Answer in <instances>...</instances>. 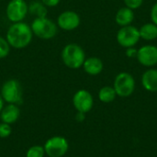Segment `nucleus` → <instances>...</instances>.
Segmentation results:
<instances>
[{"mask_svg": "<svg viewBox=\"0 0 157 157\" xmlns=\"http://www.w3.org/2000/svg\"><path fill=\"white\" fill-rule=\"evenodd\" d=\"M33 36L30 25L24 21L12 23L6 33V39L10 47L17 50L28 47L31 43Z\"/></svg>", "mask_w": 157, "mask_h": 157, "instance_id": "nucleus-1", "label": "nucleus"}, {"mask_svg": "<svg viewBox=\"0 0 157 157\" xmlns=\"http://www.w3.org/2000/svg\"><path fill=\"white\" fill-rule=\"evenodd\" d=\"M61 58L66 67L74 70L79 69L86 60V52L77 43H68L63 48Z\"/></svg>", "mask_w": 157, "mask_h": 157, "instance_id": "nucleus-2", "label": "nucleus"}, {"mask_svg": "<svg viewBox=\"0 0 157 157\" xmlns=\"http://www.w3.org/2000/svg\"><path fill=\"white\" fill-rule=\"evenodd\" d=\"M30 28L34 36L44 40H52L56 37L59 30L56 22L48 17H35L30 24Z\"/></svg>", "mask_w": 157, "mask_h": 157, "instance_id": "nucleus-3", "label": "nucleus"}, {"mask_svg": "<svg viewBox=\"0 0 157 157\" xmlns=\"http://www.w3.org/2000/svg\"><path fill=\"white\" fill-rule=\"evenodd\" d=\"M0 95L7 104L19 105L22 103L23 90L21 84L17 79H8L2 85Z\"/></svg>", "mask_w": 157, "mask_h": 157, "instance_id": "nucleus-4", "label": "nucleus"}, {"mask_svg": "<svg viewBox=\"0 0 157 157\" xmlns=\"http://www.w3.org/2000/svg\"><path fill=\"white\" fill-rule=\"evenodd\" d=\"M29 14V4L25 0H9L6 7V18L12 22L24 21Z\"/></svg>", "mask_w": 157, "mask_h": 157, "instance_id": "nucleus-5", "label": "nucleus"}, {"mask_svg": "<svg viewBox=\"0 0 157 157\" xmlns=\"http://www.w3.org/2000/svg\"><path fill=\"white\" fill-rule=\"evenodd\" d=\"M45 154L49 157H63L68 151L69 144L65 138L62 136H53L44 144Z\"/></svg>", "mask_w": 157, "mask_h": 157, "instance_id": "nucleus-6", "label": "nucleus"}, {"mask_svg": "<svg viewBox=\"0 0 157 157\" xmlns=\"http://www.w3.org/2000/svg\"><path fill=\"white\" fill-rule=\"evenodd\" d=\"M135 88V81L132 75L129 73L119 74L114 81V89L116 94L120 97L126 98L131 96Z\"/></svg>", "mask_w": 157, "mask_h": 157, "instance_id": "nucleus-7", "label": "nucleus"}, {"mask_svg": "<svg viewBox=\"0 0 157 157\" xmlns=\"http://www.w3.org/2000/svg\"><path fill=\"white\" fill-rule=\"evenodd\" d=\"M139 29L132 25L122 27L117 34L118 43L124 48L133 47L140 40Z\"/></svg>", "mask_w": 157, "mask_h": 157, "instance_id": "nucleus-8", "label": "nucleus"}, {"mask_svg": "<svg viewBox=\"0 0 157 157\" xmlns=\"http://www.w3.org/2000/svg\"><path fill=\"white\" fill-rule=\"evenodd\" d=\"M81 23L80 16L73 10H65L62 12L56 20L58 28L64 31H73L76 29Z\"/></svg>", "mask_w": 157, "mask_h": 157, "instance_id": "nucleus-9", "label": "nucleus"}, {"mask_svg": "<svg viewBox=\"0 0 157 157\" xmlns=\"http://www.w3.org/2000/svg\"><path fill=\"white\" fill-rule=\"evenodd\" d=\"M73 104L78 112L86 114L91 110L94 104V99L92 95L87 90L80 89L74 95Z\"/></svg>", "mask_w": 157, "mask_h": 157, "instance_id": "nucleus-10", "label": "nucleus"}, {"mask_svg": "<svg viewBox=\"0 0 157 157\" xmlns=\"http://www.w3.org/2000/svg\"><path fill=\"white\" fill-rule=\"evenodd\" d=\"M137 59L144 66L151 67L157 64V47L155 45H145L137 51Z\"/></svg>", "mask_w": 157, "mask_h": 157, "instance_id": "nucleus-11", "label": "nucleus"}, {"mask_svg": "<svg viewBox=\"0 0 157 157\" xmlns=\"http://www.w3.org/2000/svg\"><path fill=\"white\" fill-rule=\"evenodd\" d=\"M20 116V109L18 108V105L16 104H7L6 106H4L0 112V119L2 122L12 124L15 123Z\"/></svg>", "mask_w": 157, "mask_h": 157, "instance_id": "nucleus-12", "label": "nucleus"}, {"mask_svg": "<svg viewBox=\"0 0 157 157\" xmlns=\"http://www.w3.org/2000/svg\"><path fill=\"white\" fill-rule=\"evenodd\" d=\"M82 67L89 75H98L103 70V63L98 57H88L86 58Z\"/></svg>", "mask_w": 157, "mask_h": 157, "instance_id": "nucleus-13", "label": "nucleus"}, {"mask_svg": "<svg viewBox=\"0 0 157 157\" xmlns=\"http://www.w3.org/2000/svg\"><path fill=\"white\" fill-rule=\"evenodd\" d=\"M142 84L144 87L151 92L157 91V70L150 69L147 70L142 77Z\"/></svg>", "mask_w": 157, "mask_h": 157, "instance_id": "nucleus-14", "label": "nucleus"}, {"mask_svg": "<svg viewBox=\"0 0 157 157\" xmlns=\"http://www.w3.org/2000/svg\"><path fill=\"white\" fill-rule=\"evenodd\" d=\"M134 19V13L132 9L129 7H121V9L118 10L116 16H115V20L118 25L121 27L129 26L132 24V22Z\"/></svg>", "mask_w": 157, "mask_h": 157, "instance_id": "nucleus-15", "label": "nucleus"}, {"mask_svg": "<svg viewBox=\"0 0 157 157\" xmlns=\"http://www.w3.org/2000/svg\"><path fill=\"white\" fill-rule=\"evenodd\" d=\"M29 14L35 17H47L48 7L45 6L40 0V1H31L29 4Z\"/></svg>", "mask_w": 157, "mask_h": 157, "instance_id": "nucleus-16", "label": "nucleus"}, {"mask_svg": "<svg viewBox=\"0 0 157 157\" xmlns=\"http://www.w3.org/2000/svg\"><path fill=\"white\" fill-rule=\"evenodd\" d=\"M140 37L145 40H153L157 38V25L154 23H147L139 29Z\"/></svg>", "mask_w": 157, "mask_h": 157, "instance_id": "nucleus-17", "label": "nucleus"}, {"mask_svg": "<svg viewBox=\"0 0 157 157\" xmlns=\"http://www.w3.org/2000/svg\"><path fill=\"white\" fill-rule=\"evenodd\" d=\"M116 91L114 87L111 86H104L99 90L98 93V98L99 100L104 102V103H109L112 102L115 98H116Z\"/></svg>", "mask_w": 157, "mask_h": 157, "instance_id": "nucleus-18", "label": "nucleus"}, {"mask_svg": "<svg viewBox=\"0 0 157 157\" xmlns=\"http://www.w3.org/2000/svg\"><path fill=\"white\" fill-rule=\"evenodd\" d=\"M10 45L6 37L0 36V59H5L10 53Z\"/></svg>", "mask_w": 157, "mask_h": 157, "instance_id": "nucleus-19", "label": "nucleus"}, {"mask_svg": "<svg viewBox=\"0 0 157 157\" xmlns=\"http://www.w3.org/2000/svg\"><path fill=\"white\" fill-rule=\"evenodd\" d=\"M44 147L40 145L31 146L26 153V157H44Z\"/></svg>", "mask_w": 157, "mask_h": 157, "instance_id": "nucleus-20", "label": "nucleus"}, {"mask_svg": "<svg viewBox=\"0 0 157 157\" xmlns=\"http://www.w3.org/2000/svg\"><path fill=\"white\" fill-rule=\"evenodd\" d=\"M11 132H12V129H11L10 124L5 123V122L0 123V138L2 139L7 138L10 136Z\"/></svg>", "mask_w": 157, "mask_h": 157, "instance_id": "nucleus-21", "label": "nucleus"}, {"mask_svg": "<svg viewBox=\"0 0 157 157\" xmlns=\"http://www.w3.org/2000/svg\"><path fill=\"white\" fill-rule=\"evenodd\" d=\"M124 2L127 7L133 10V9L139 8L143 5L144 0H124Z\"/></svg>", "mask_w": 157, "mask_h": 157, "instance_id": "nucleus-22", "label": "nucleus"}, {"mask_svg": "<svg viewBox=\"0 0 157 157\" xmlns=\"http://www.w3.org/2000/svg\"><path fill=\"white\" fill-rule=\"evenodd\" d=\"M61 0H40V2L47 7H55L59 5Z\"/></svg>", "mask_w": 157, "mask_h": 157, "instance_id": "nucleus-23", "label": "nucleus"}, {"mask_svg": "<svg viewBox=\"0 0 157 157\" xmlns=\"http://www.w3.org/2000/svg\"><path fill=\"white\" fill-rule=\"evenodd\" d=\"M151 19L154 24L157 25V2L153 6L151 9Z\"/></svg>", "mask_w": 157, "mask_h": 157, "instance_id": "nucleus-24", "label": "nucleus"}, {"mask_svg": "<svg viewBox=\"0 0 157 157\" xmlns=\"http://www.w3.org/2000/svg\"><path fill=\"white\" fill-rule=\"evenodd\" d=\"M127 52H126V54L127 56L131 57V58H133L135 56H137V50L133 49V47H131V48H127Z\"/></svg>", "mask_w": 157, "mask_h": 157, "instance_id": "nucleus-25", "label": "nucleus"}, {"mask_svg": "<svg viewBox=\"0 0 157 157\" xmlns=\"http://www.w3.org/2000/svg\"><path fill=\"white\" fill-rule=\"evenodd\" d=\"M85 113H82V112H78L77 114H76V116H75V119H76V121H79V122H82L84 120H85Z\"/></svg>", "mask_w": 157, "mask_h": 157, "instance_id": "nucleus-26", "label": "nucleus"}, {"mask_svg": "<svg viewBox=\"0 0 157 157\" xmlns=\"http://www.w3.org/2000/svg\"><path fill=\"white\" fill-rule=\"evenodd\" d=\"M3 108H4V100H3V98H2V97L0 95V112H1Z\"/></svg>", "mask_w": 157, "mask_h": 157, "instance_id": "nucleus-27", "label": "nucleus"}, {"mask_svg": "<svg viewBox=\"0 0 157 157\" xmlns=\"http://www.w3.org/2000/svg\"><path fill=\"white\" fill-rule=\"evenodd\" d=\"M3 1H5V0H3Z\"/></svg>", "mask_w": 157, "mask_h": 157, "instance_id": "nucleus-28", "label": "nucleus"}]
</instances>
